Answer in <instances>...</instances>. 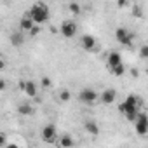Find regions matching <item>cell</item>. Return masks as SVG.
<instances>
[{
  "instance_id": "14",
  "label": "cell",
  "mask_w": 148,
  "mask_h": 148,
  "mask_svg": "<svg viewBox=\"0 0 148 148\" xmlns=\"http://www.w3.org/2000/svg\"><path fill=\"white\" fill-rule=\"evenodd\" d=\"M33 26H35V25H33V21H32V19H30L26 14H25V16L19 19V30H21L23 33H25V32H30Z\"/></svg>"
},
{
  "instance_id": "27",
  "label": "cell",
  "mask_w": 148,
  "mask_h": 148,
  "mask_svg": "<svg viewBox=\"0 0 148 148\" xmlns=\"http://www.w3.org/2000/svg\"><path fill=\"white\" fill-rule=\"evenodd\" d=\"M131 75H132V77H138V75H139V73H138L136 70H131Z\"/></svg>"
},
{
  "instance_id": "6",
  "label": "cell",
  "mask_w": 148,
  "mask_h": 148,
  "mask_svg": "<svg viewBox=\"0 0 148 148\" xmlns=\"http://www.w3.org/2000/svg\"><path fill=\"white\" fill-rule=\"evenodd\" d=\"M134 129L139 136H145L148 132V119H146V113L145 112H139L138 117L134 119Z\"/></svg>"
},
{
  "instance_id": "28",
  "label": "cell",
  "mask_w": 148,
  "mask_h": 148,
  "mask_svg": "<svg viewBox=\"0 0 148 148\" xmlns=\"http://www.w3.org/2000/svg\"><path fill=\"white\" fill-rule=\"evenodd\" d=\"M117 5H119V7H125V5H127V2H119Z\"/></svg>"
},
{
  "instance_id": "21",
  "label": "cell",
  "mask_w": 148,
  "mask_h": 148,
  "mask_svg": "<svg viewBox=\"0 0 148 148\" xmlns=\"http://www.w3.org/2000/svg\"><path fill=\"white\" fill-rule=\"evenodd\" d=\"M139 58H141V59H146V58H148V45H143V47L139 49Z\"/></svg>"
},
{
  "instance_id": "26",
  "label": "cell",
  "mask_w": 148,
  "mask_h": 148,
  "mask_svg": "<svg viewBox=\"0 0 148 148\" xmlns=\"http://www.w3.org/2000/svg\"><path fill=\"white\" fill-rule=\"evenodd\" d=\"M5 68V59L2 58V54H0V70H4Z\"/></svg>"
},
{
  "instance_id": "22",
  "label": "cell",
  "mask_w": 148,
  "mask_h": 148,
  "mask_svg": "<svg viewBox=\"0 0 148 148\" xmlns=\"http://www.w3.org/2000/svg\"><path fill=\"white\" fill-rule=\"evenodd\" d=\"M132 16L141 18V9H139V5H134V7H132Z\"/></svg>"
},
{
  "instance_id": "24",
  "label": "cell",
  "mask_w": 148,
  "mask_h": 148,
  "mask_svg": "<svg viewBox=\"0 0 148 148\" xmlns=\"http://www.w3.org/2000/svg\"><path fill=\"white\" fill-rule=\"evenodd\" d=\"M5 87H7V82L4 79H0V91H5Z\"/></svg>"
},
{
  "instance_id": "7",
  "label": "cell",
  "mask_w": 148,
  "mask_h": 148,
  "mask_svg": "<svg viewBox=\"0 0 148 148\" xmlns=\"http://www.w3.org/2000/svg\"><path fill=\"white\" fill-rule=\"evenodd\" d=\"M115 37H117V40H119L122 45H131V44H132V38H134V35H132L125 26L117 28V30H115Z\"/></svg>"
},
{
  "instance_id": "20",
  "label": "cell",
  "mask_w": 148,
  "mask_h": 148,
  "mask_svg": "<svg viewBox=\"0 0 148 148\" xmlns=\"http://www.w3.org/2000/svg\"><path fill=\"white\" fill-rule=\"evenodd\" d=\"M40 84H42V87H44V89H49V87L52 86V80H51L49 77H44V79L40 80Z\"/></svg>"
},
{
  "instance_id": "9",
  "label": "cell",
  "mask_w": 148,
  "mask_h": 148,
  "mask_svg": "<svg viewBox=\"0 0 148 148\" xmlns=\"http://www.w3.org/2000/svg\"><path fill=\"white\" fill-rule=\"evenodd\" d=\"M79 44H80V47L86 49L87 52L98 51V42H96V38H94L92 35H82L80 40H79Z\"/></svg>"
},
{
  "instance_id": "13",
  "label": "cell",
  "mask_w": 148,
  "mask_h": 148,
  "mask_svg": "<svg viewBox=\"0 0 148 148\" xmlns=\"http://www.w3.org/2000/svg\"><path fill=\"white\" fill-rule=\"evenodd\" d=\"M9 40H11V44L14 45V47H19V45H23L25 44V33L21 32V30H16V32H12L11 33V37H9Z\"/></svg>"
},
{
  "instance_id": "29",
  "label": "cell",
  "mask_w": 148,
  "mask_h": 148,
  "mask_svg": "<svg viewBox=\"0 0 148 148\" xmlns=\"http://www.w3.org/2000/svg\"><path fill=\"white\" fill-rule=\"evenodd\" d=\"M7 148H18L16 145H7Z\"/></svg>"
},
{
  "instance_id": "25",
  "label": "cell",
  "mask_w": 148,
  "mask_h": 148,
  "mask_svg": "<svg viewBox=\"0 0 148 148\" xmlns=\"http://www.w3.org/2000/svg\"><path fill=\"white\" fill-rule=\"evenodd\" d=\"M38 32H40V28H38V26H37V25H35V26H33V28H32V30H30V35H37V33H38Z\"/></svg>"
},
{
  "instance_id": "3",
  "label": "cell",
  "mask_w": 148,
  "mask_h": 148,
  "mask_svg": "<svg viewBox=\"0 0 148 148\" xmlns=\"http://www.w3.org/2000/svg\"><path fill=\"white\" fill-rule=\"evenodd\" d=\"M40 136H42V141L44 143H56V139H58L59 134H58V129H56L54 124H45L42 127Z\"/></svg>"
},
{
  "instance_id": "8",
  "label": "cell",
  "mask_w": 148,
  "mask_h": 148,
  "mask_svg": "<svg viewBox=\"0 0 148 148\" xmlns=\"http://www.w3.org/2000/svg\"><path fill=\"white\" fill-rule=\"evenodd\" d=\"M19 89H21L28 98H35V99H37V94H38V92H37V91H38V89H37V82H33V80H21V82H19Z\"/></svg>"
},
{
  "instance_id": "2",
  "label": "cell",
  "mask_w": 148,
  "mask_h": 148,
  "mask_svg": "<svg viewBox=\"0 0 148 148\" xmlns=\"http://www.w3.org/2000/svg\"><path fill=\"white\" fill-rule=\"evenodd\" d=\"M79 99H80L84 105H96V103L99 101V94H98L94 89L86 87V89H82V91L79 92Z\"/></svg>"
},
{
  "instance_id": "12",
  "label": "cell",
  "mask_w": 148,
  "mask_h": 148,
  "mask_svg": "<svg viewBox=\"0 0 148 148\" xmlns=\"http://www.w3.org/2000/svg\"><path fill=\"white\" fill-rule=\"evenodd\" d=\"M106 63H108L110 70L115 68V66H119V64H122V56H120V52H117V51L108 52V56H106Z\"/></svg>"
},
{
  "instance_id": "15",
  "label": "cell",
  "mask_w": 148,
  "mask_h": 148,
  "mask_svg": "<svg viewBox=\"0 0 148 148\" xmlns=\"http://www.w3.org/2000/svg\"><path fill=\"white\" fill-rule=\"evenodd\" d=\"M84 127H86V131H87L91 136H98V134H99V127H98V124H96L94 120H87V122L84 124Z\"/></svg>"
},
{
  "instance_id": "11",
  "label": "cell",
  "mask_w": 148,
  "mask_h": 148,
  "mask_svg": "<svg viewBox=\"0 0 148 148\" xmlns=\"http://www.w3.org/2000/svg\"><path fill=\"white\" fill-rule=\"evenodd\" d=\"M115 98H117V91H115V89H105V91L99 94V101H101L103 105H110V103H113Z\"/></svg>"
},
{
  "instance_id": "1",
  "label": "cell",
  "mask_w": 148,
  "mask_h": 148,
  "mask_svg": "<svg viewBox=\"0 0 148 148\" xmlns=\"http://www.w3.org/2000/svg\"><path fill=\"white\" fill-rule=\"evenodd\" d=\"M26 16L33 21V25L40 26V25H44L49 19V7L45 4H42V2H37V4H33L30 7V11L26 12Z\"/></svg>"
},
{
  "instance_id": "17",
  "label": "cell",
  "mask_w": 148,
  "mask_h": 148,
  "mask_svg": "<svg viewBox=\"0 0 148 148\" xmlns=\"http://www.w3.org/2000/svg\"><path fill=\"white\" fill-rule=\"evenodd\" d=\"M18 112H19L21 115H32V113H33V106L28 105V103H21V105L18 106Z\"/></svg>"
},
{
  "instance_id": "5",
  "label": "cell",
  "mask_w": 148,
  "mask_h": 148,
  "mask_svg": "<svg viewBox=\"0 0 148 148\" xmlns=\"http://www.w3.org/2000/svg\"><path fill=\"white\" fill-rule=\"evenodd\" d=\"M119 112L122 113V115H125V119L129 120V122H134V119L138 117V113H139V108L138 106H134V105H129V103H120V106H119Z\"/></svg>"
},
{
  "instance_id": "16",
  "label": "cell",
  "mask_w": 148,
  "mask_h": 148,
  "mask_svg": "<svg viewBox=\"0 0 148 148\" xmlns=\"http://www.w3.org/2000/svg\"><path fill=\"white\" fill-rule=\"evenodd\" d=\"M58 99H59L61 103H68V101L71 99V92H70L68 89H59V91H58Z\"/></svg>"
},
{
  "instance_id": "19",
  "label": "cell",
  "mask_w": 148,
  "mask_h": 148,
  "mask_svg": "<svg viewBox=\"0 0 148 148\" xmlns=\"http://www.w3.org/2000/svg\"><path fill=\"white\" fill-rule=\"evenodd\" d=\"M112 73H113L115 77L124 75V73H125V66H124V63H122V64H119V66H115V68H112Z\"/></svg>"
},
{
  "instance_id": "4",
  "label": "cell",
  "mask_w": 148,
  "mask_h": 148,
  "mask_svg": "<svg viewBox=\"0 0 148 148\" xmlns=\"http://www.w3.org/2000/svg\"><path fill=\"white\" fill-rule=\"evenodd\" d=\"M59 33H61L64 38H73V37L77 35V23L71 21V19L63 21L61 26H59Z\"/></svg>"
},
{
  "instance_id": "18",
  "label": "cell",
  "mask_w": 148,
  "mask_h": 148,
  "mask_svg": "<svg viewBox=\"0 0 148 148\" xmlns=\"http://www.w3.org/2000/svg\"><path fill=\"white\" fill-rule=\"evenodd\" d=\"M68 9H70L71 14H80V12H82V7H80V4H77V2H70V4H68Z\"/></svg>"
},
{
  "instance_id": "10",
  "label": "cell",
  "mask_w": 148,
  "mask_h": 148,
  "mask_svg": "<svg viewBox=\"0 0 148 148\" xmlns=\"http://www.w3.org/2000/svg\"><path fill=\"white\" fill-rule=\"evenodd\" d=\"M56 143H58L59 148H73V146H75V139L71 138V134H61V136H58Z\"/></svg>"
},
{
  "instance_id": "23",
  "label": "cell",
  "mask_w": 148,
  "mask_h": 148,
  "mask_svg": "<svg viewBox=\"0 0 148 148\" xmlns=\"http://www.w3.org/2000/svg\"><path fill=\"white\" fill-rule=\"evenodd\" d=\"M5 145H7V138H5V134H0V148L5 146Z\"/></svg>"
}]
</instances>
